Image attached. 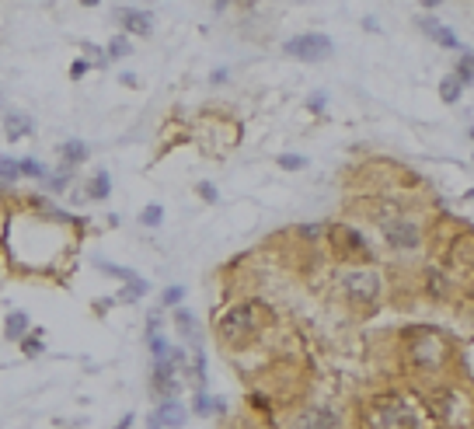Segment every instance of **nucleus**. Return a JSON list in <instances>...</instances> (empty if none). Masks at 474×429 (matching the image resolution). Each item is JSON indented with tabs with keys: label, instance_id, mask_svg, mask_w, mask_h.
Returning <instances> with one entry per match:
<instances>
[{
	"label": "nucleus",
	"instance_id": "obj_27",
	"mask_svg": "<svg viewBox=\"0 0 474 429\" xmlns=\"http://www.w3.org/2000/svg\"><path fill=\"white\" fill-rule=\"evenodd\" d=\"M307 165V160L300 157V154H283L279 157V168H286V171H293V168H303Z\"/></svg>",
	"mask_w": 474,
	"mask_h": 429
},
{
	"label": "nucleus",
	"instance_id": "obj_12",
	"mask_svg": "<svg viewBox=\"0 0 474 429\" xmlns=\"http://www.w3.org/2000/svg\"><path fill=\"white\" fill-rule=\"evenodd\" d=\"M4 335H8V339H14V342H21V339L28 335V311H11V314H8Z\"/></svg>",
	"mask_w": 474,
	"mask_h": 429
},
{
	"label": "nucleus",
	"instance_id": "obj_16",
	"mask_svg": "<svg viewBox=\"0 0 474 429\" xmlns=\"http://www.w3.org/2000/svg\"><path fill=\"white\" fill-rule=\"evenodd\" d=\"M460 91H464V84L457 81V74H450V77L440 84V94H443V101H446V105H453V101L460 98Z\"/></svg>",
	"mask_w": 474,
	"mask_h": 429
},
{
	"label": "nucleus",
	"instance_id": "obj_30",
	"mask_svg": "<svg viewBox=\"0 0 474 429\" xmlns=\"http://www.w3.org/2000/svg\"><path fill=\"white\" fill-rule=\"evenodd\" d=\"M325 101H328V94H325V91H318V94H310V101H307V105H310L314 112H321V109H325Z\"/></svg>",
	"mask_w": 474,
	"mask_h": 429
},
{
	"label": "nucleus",
	"instance_id": "obj_24",
	"mask_svg": "<svg viewBox=\"0 0 474 429\" xmlns=\"http://www.w3.org/2000/svg\"><path fill=\"white\" fill-rule=\"evenodd\" d=\"M182 297H185V286H168V290L161 293V304H164V307H178Z\"/></svg>",
	"mask_w": 474,
	"mask_h": 429
},
{
	"label": "nucleus",
	"instance_id": "obj_23",
	"mask_svg": "<svg viewBox=\"0 0 474 429\" xmlns=\"http://www.w3.org/2000/svg\"><path fill=\"white\" fill-rule=\"evenodd\" d=\"M21 349H25V356H39V353H42V332L25 335V339H21Z\"/></svg>",
	"mask_w": 474,
	"mask_h": 429
},
{
	"label": "nucleus",
	"instance_id": "obj_29",
	"mask_svg": "<svg viewBox=\"0 0 474 429\" xmlns=\"http://www.w3.org/2000/svg\"><path fill=\"white\" fill-rule=\"evenodd\" d=\"M195 412H199V415H206V412H213V401L206 398V391H199V395H195Z\"/></svg>",
	"mask_w": 474,
	"mask_h": 429
},
{
	"label": "nucleus",
	"instance_id": "obj_31",
	"mask_svg": "<svg viewBox=\"0 0 474 429\" xmlns=\"http://www.w3.org/2000/svg\"><path fill=\"white\" fill-rule=\"evenodd\" d=\"M87 70H91V63H87V60H77V63H74V67H70V77H74V81H77V77H84V74H87Z\"/></svg>",
	"mask_w": 474,
	"mask_h": 429
},
{
	"label": "nucleus",
	"instance_id": "obj_3",
	"mask_svg": "<svg viewBox=\"0 0 474 429\" xmlns=\"http://www.w3.org/2000/svg\"><path fill=\"white\" fill-rule=\"evenodd\" d=\"M290 56H297V60H310V63H318V60H325L328 52L335 49V42L328 39V35H321V32H303V35H293V39H286V45H283Z\"/></svg>",
	"mask_w": 474,
	"mask_h": 429
},
{
	"label": "nucleus",
	"instance_id": "obj_5",
	"mask_svg": "<svg viewBox=\"0 0 474 429\" xmlns=\"http://www.w3.org/2000/svg\"><path fill=\"white\" fill-rule=\"evenodd\" d=\"M112 18H116L126 32H136V35H150V28H153V14H150V11H140V8H119V11H112Z\"/></svg>",
	"mask_w": 474,
	"mask_h": 429
},
{
	"label": "nucleus",
	"instance_id": "obj_20",
	"mask_svg": "<svg viewBox=\"0 0 474 429\" xmlns=\"http://www.w3.org/2000/svg\"><path fill=\"white\" fill-rule=\"evenodd\" d=\"M18 171H21L25 178H45V168L39 165L35 157H25V160H18Z\"/></svg>",
	"mask_w": 474,
	"mask_h": 429
},
{
	"label": "nucleus",
	"instance_id": "obj_18",
	"mask_svg": "<svg viewBox=\"0 0 474 429\" xmlns=\"http://www.w3.org/2000/svg\"><path fill=\"white\" fill-rule=\"evenodd\" d=\"M94 265H98L101 273H109V276H116V280H126V283H129V280H136V273H133V269H122V265H112V262H105V258H98Z\"/></svg>",
	"mask_w": 474,
	"mask_h": 429
},
{
	"label": "nucleus",
	"instance_id": "obj_9",
	"mask_svg": "<svg viewBox=\"0 0 474 429\" xmlns=\"http://www.w3.org/2000/svg\"><path fill=\"white\" fill-rule=\"evenodd\" d=\"M157 419H161L164 426H185V419H188V412H185V405L178 401V398H164V405L157 408Z\"/></svg>",
	"mask_w": 474,
	"mask_h": 429
},
{
	"label": "nucleus",
	"instance_id": "obj_28",
	"mask_svg": "<svg viewBox=\"0 0 474 429\" xmlns=\"http://www.w3.org/2000/svg\"><path fill=\"white\" fill-rule=\"evenodd\" d=\"M199 196L206 199V202H217L220 196H217V185L213 182H199Z\"/></svg>",
	"mask_w": 474,
	"mask_h": 429
},
{
	"label": "nucleus",
	"instance_id": "obj_7",
	"mask_svg": "<svg viewBox=\"0 0 474 429\" xmlns=\"http://www.w3.org/2000/svg\"><path fill=\"white\" fill-rule=\"evenodd\" d=\"M297 429H338V415L332 408H307L300 412Z\"/></svg>",
	"mask_w": 474,
	"mask_h": 429
},
{
	"label": "nucleus",
	"instance_id": "obj_4",
	"mask_svg": "<svg viewBox=\"0 0 474 429\" xmlns=\"http://www.w3.org/2000/svg\"><path fill=\"white\" fill-rule=\"evenodd\" d=\"M345 293L356 304H374L377 293H380V280L374 273H349L345 276Z\"/></svg>",
	"mask_w": 474,
	"mask_h": 429
},
{
	"label": "nucleus",
	"instance_id": "obj_10",
	"mask_svg": "<svg viewBox=\"0 0 474 429\" xmlns=\"http://www.w3.org/2000/svg\"><path fill=\"white\" fill-rule=\"evenodd\" d=\"M335 238L345 244V251H349V255H363V258L370 255V248H366L363 234H359V231H352V227H335Z\"/></svg>",
	"mask_w": 474,
	"mask_h": 429
},
{
	"label": "nucleus",
	"instance_id": "obj_2",
	"mask_svg": "<svg viewBox=\"0 0 474 429\" xmlns=\"http://www.w3.org/2000/svg\"><path fill=\"white\" fill-rule=\"evenodd\" d=\"M220 339L224 342H230V346H241V342H248L251 339V332H255V307H248V304H241V307H230L224 317H220Z\"/></svg>",
	"mask_w": 474,
	"mask_h": 429
},
{
	"label": "nucleus",
	"instance_id": "obj_22",
	"mask_svg": "<svg viewBox=\"0 0 474 429\" xmlns=\"http://www.w3.org/2000/svg\"><path fill=\"white\" fill-rule=\"evenodd\" d=\"M21 171H18V160L11 157H0V182H14Z\"/></svg>",
	"mask_w": 474,
	"mask_h": 429
},
{
	"label": "nucleus",
	"instance_id": "obj_34",
	"mask_svg": "<svg viewBox=\"0 0 474 429\" xmlns=\"http://www.w3.org/2000/svg\"><path fill=\"white\" fill-rule=\"evenodd\" d=\"M471 140H474V129H471Z\"/></svg>",
	"mask_w": 474,
	"mask_h": 429
},
{
	"label": "nucleus",
	"instance_id": "obj_33",
	"mask_svg": "<svg viewBox=\"0 0 474 429\" xmlns=\"http://www.w3.org/2000/svg\"><path fill=\"white\" fill-rule=\"evenodd\" d=\"M133 422H136V419H133V412H129V415H122V422H119V426H116V429H129V426H133Z\"/></svg>",
	"mask_w": 474,
	"mask_h": 429
},
{
	"label": "nucleus",
	"instance_id": "obj_17",
	"mask_svg": "<svg viewBox=\"0 0 474 429\" xmlns=\"http://www.w3.org/2000/svg\"><path fill=\"white\" fill-rule=\"evenodd\" d=\"M129 39L126 35H116L112 42H109V49H105V56H109V60H122V56H129Z\"/></svg>",
	"mask_w": 474,
	"mask_h": 429
},
{
	"label": "nucleus",
	"instance_id": "obj_14",
	"mask_svg": "<svg viewBox=\"0 0 474 429\" xmlns=\"http://www.w3.org/2000/svg\"><path fill=\"white\" fill-rule=\"evenodd\" d=\"M87 143H80V140H67L63 143V165L67 168H74V165H84V160H87Z\"/></svg>",
	"mask_w": 474,
	"mask_h": 429
},
{
	"label": "nucleus",
	"instance_id": "obj_26",
	"mask_svg": "<svg viewBox=\"0 0 474 429\" xmlns=\"http://www.w3.org/2000/svg\"><path fill=\"white\" fill-rule=\"evenodd\" d=\"M45 182H49V189H56V192H60V189H67V182H70V168L63 165V168H60V175H49Z\"/></svg>",
	"mask_w": 474,
	"mask_h": 429
},
{
	"label": "nucleus",
	"instance_id": "obj_25",
	"mask_svg": "<svg viewBox=\"0 0 474 429\" xmlns=\"http://www.w3.org/2000/svg\"><path fill=\"white\" fill-rule=\"evenodd\" d=\"M457 81H460V84H471V81H474V56H464V60H460Z\"/></svg>",
	"mask_w": 474,
	"mask_h": 429
},
{
	"label": "nucleus",
	"instance_id": "obj_1",
	"mask_svg": "<svg viewBox=\"0 0 474 429\" xmlns=\"http://www.w3.org/2000/svg\"><path fill=\"white\" fill-rule=\"evenodd\" d=\"M370 429H418V419L401 398H380L370 408Z\"/></svg>",
	"mask_w": 474,
	"mask_h": 429
},
{
	"label": "nucleus",
	"instance_id": "obj_15",
	"mask_svg": "<svg viewBox=\"0 0 474 429\" xmlns=\"http://www.w3.org/2000/svg\"><path fill=\"white\" fill-rule=\"evenodd\" d=\"M109 192H112V178H109V171H98V175L87 182V196H91V199H109Z\"/></svg>",
	"mask_w": 474,
	"mask_h": 429
},
{
	"label": "nucleus",
	"instance_id": "obj_6",
	"mask_svg": "<svg viewBox=\"0 0 474 429\" xmlns=\"http://www.w3.org/2000/svg\"><path fill=\"white\" fill-rule=\"evenodd\" d=\"M384 238L394 248H411V244H418V227L411 220H387L384 224Z\"/></svg>",
	"mask_w": 474,
	"mask_h": 429
},
{
	"label": "nucleus",
	"instance_id": "obj_8",
	"mask_svg": "<svg viewBox=\"0 0 474 429\" xmlns=\"http://www.w3.org/2000/svg\"><path fill=\"white\" fill-rule=\"evenodd\" d=\"M418 28H426V35L433 39V42H440V45H446V49H457L460 42H457V35L446 28V25H440V21H433V18H418Z\"/></svg>",
	"mask_w": 474,
	"mask_h": 429
},
{
	"label": "nucleus",
	"instance_id": "obj_19",
	"mask_svg": "<svg viewBox=\"0 0 474 429\" xmlns=\"http://www.w3.org/2000/svg\"><path fill=\"white\" fill-rule=\"evenodd\" d=\"M147 290H150V283L136 276V280H129V283H126V290L119 293V300H140V297H143Z\"/></svg>",
	"mask_w": 474,
	"mask_h": 429
},
{
	"label": "nucleus",
	"instance_id": "obj_11",
	"mask_svg": "<svg viewBox=\"0 0 474 429\" xmlns=\"http://www.w3.org/2000/svg\"><path fill=\"white\" fill-rule=\"evenodd\" d=\"M4 129H8V140H21V136H28L35 129V123L28 116H21V112H11V116H4Z\"/></svg>",
	"mask_w": 474,
	"mask_h": 429
},
{
	"label": "nucleus",
	"instance_id": "obj_21",
	"mask_svg": "<svg viewBox=\"0 0 474 429\" xmlns=\"http://www.w3.org/2000/svg\"><path fill=\"white\" fill-rule=\"evenodd\" d=\"M161 220H164V209H161V206H147V209L140 213V224H143V227H161Z\"/></svg>",
	"mask_w": 474,
	"mask_h": 429
},
{
	"label": "nucleus",
	"instance_id": "obj_13",
	"mask_svg": "<svg viewBox=\"0 0 474 429\" xmlns=\"http://www.w3.org/2000/svg\"><path fill=\"white\" fill-rule=\"evenodd\" d=\"M175 325H178V332H182V339L188 342V346H199V328H195V321H192V314L188 311H175Z\"/></svg>",
	"mask_w": 474,
	"mask_h": 429
},
{
	"label": "nucleus",
	"instance_id": "obj_32",
	"mask_svg": "<svg viewBox=\"0 0 474 429\" xmlns=\"http://www.w3.org/2000/svg\"><path fill=\"white\" fill-rule=\"evenodd\" d=\"M147 429H164V422H161V419H157V412H153V415L147 419Z\"/></svg>",
	"mask_w": 474,
	"mask_h": 429
}]
</instances>
